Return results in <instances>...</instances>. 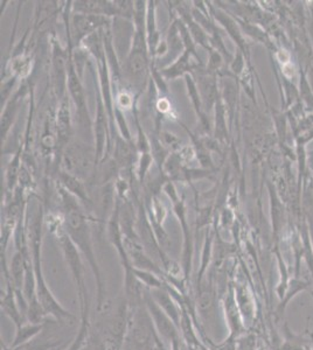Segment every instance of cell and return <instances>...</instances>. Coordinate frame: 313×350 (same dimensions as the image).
Segmentation results:
<instances>
[{
	"label": "cell",
	"mask_w": 313,
	"mask_h": 350,
	"mask_svg": "<svg viewBox=\"0 0 313 350\" xmlns=\"http://www.w3.org/2000/svg\"><path fill=\"white\" fill-rule=\"evenodd\" d=\"M76 8L84 14H94V16L118 13L116 5L115 6L110 5L108 1H79L76 3Z\"/></svg>",
	"instance_id": "12"
},
{
	"label": "cell",
	"mask_w": 313,
	"mask_h": 350,
	"mask_svg": "<svg viewBox=\"0 0 313 350\" xmlns=\"http://www.w3.org/2000/svg\"><path fill=\"white\" fill-rule=\"evenodd\" d=\"M236 350H258L254 334H242L236 338Z\"/></svg>",
	"instance_id": "17"
},
{
	"label": "cell",
	"mask_w": 313,
	"mask_h": 350,
	"mask_svg": "<svg viewBox=\"0 0 313 350\" xmlns=\"http://www.w3.org/2000/svg\"><path fill=\"white\" fill-rule=\"evenodd\" d=\"M55 234L60 245H61V249L64 251V258H66V262H67L68 267H69V270L72 272L73 279H74V283H75L76 292H77V297H79V310L90 308L87 285H86V280H84V267L79 249L73 243L71 237L68 236L67 231L64 229L62 226H59V228L55 230Z\"/></svg>",
	"instance_id": "3"
},
{
	"label": "cell",
	"mask_w": 313,
	"mask_h": 350,
	"mask_svg": "<svg viewBox=\"0 0 313 350\" xmlns=\"http://www.w3.org/2000/svg\"><path fill=\"white\" fill-rule=\"evenodd\" d=\"M284 335L286 341L276 350H305L306 346L310 343L301 335L294 334L286 323L284 325Z\"/></svg>",
	"instance_id": "13"
},
{
	"label": "cell",
	"mask_w": 313,
	"mask_h": 350,
	"mask_svg": "<svg viewBox=\"0 0 313 350\" xmlns=\"http://www.w3.org/2000/svg\"><path fill=\"white\" fill-rule=\"evenodd\" d=\"M143 303L145 305L151 320L153 323L155 329L157 330L159 336L163 338L164 341L170 342L171 345L180 341V335H179V327L175 325V321L165 313V310L155 303V299L152 298L150 290L145 287L143 291Z\"/></svg>",
	"instance_id": "4"
},
{
	"label": "cell",
	"mask_w": 313,
	"mask_h": 350,
	"mask_svg": "<svg viewBox=\"0 0 313 350\" xmlns=\"http://www.w3.org/2000/svg\"><path fill=\"white\" fill-rule=\"evenodd\" d=\"M225 312H226L227 321L229 326L230 335H234L235 338H238L243 334L245 327L241 319V312L238 310V301L235 297V291L233 286L228 288V295L225 298Z\"/></svg>",
	"instance_id": "7"
},
{
	"label": "cell",
	"mask_w": 313,
	"mask_h": 350,
	"mask_svg": "<svg viewBox=\"0 0 313 350\" xmlns=\"http://www.w3.org/2000/svg\"><path fill=\"white\" fill-rule=\"evenodd\" d=\"M64 208L67 211L64 217V229L76 247L79 249V252L87 259L88 264L95 275L96 287H97V310L101 312L103 310L104 304H105V285H104L103 277L94 254L87 219L82 214V211H79L75 201L66 193H64Z\"/></svg>",
	"instance_id": "1"
},
{
	"label": "cell",
	"mask_w": 313,
	"mask_h": 350,
	"mask_svg": "<svg viewBox=\"0 0 313 350\" xmlns=\"http://www.w3.org/2000/svg\"><path fill=\"white\" fill-rule=\"evenodd\" d=\"M107 23V19L102 16H94V14H76L73 21V26L75 29L76 36L79 39L87 36L99 26H103Z\"/></svg>",
	"instance_id": "8"
},
{
	"label": "cell",
	"mask_w": 313,
	"mask_h": 350,
	"mask_svg": "<svg viewBox=\"0 0 313 350\" xmlns=\"http://www.w3.org/2000/svg\"><path fill=\"white\" fill-rule=\"evenodd\" d=\"M32 262L36 279V293L40 304L42 305L48 317H52L56 321H64V319H75L69 310H66L53 295L52 291L49 290L46 279L44 277L42 267H41V256H40V247H41V226L39 221L34 223L32 230Z\"/></svg>",
	"instance_id": "2"
},
{
	"label": "cell",
	"mask_w": 313,
	"mask_h": 350,
	"mask_svg": "<svg viewBox=\"0 0 313 350\" xmlns=\"http://www.w3.org/2000/svg\"><path fill=\"white\" fill-rule=\"evenodd\" d=\"M61 178H62V183L66 185V187L69 189V191H73V193H75L76 196H79V199L86 200V191H84V188L81 183L77 181L76 178L72 176L71 174H68V173H64V174L61 175Z\"/></svg>",
	"instance_id": "16"
},
{
	"label": "cell",
	"mask_w": 313,
	"mask_h": 350,
	"mask_svg": "<svg viewBox=\"0 0 313 350\" xmlns=\"http://www.w3.org/2000/svg\"><path fill=\"white\" fill-rule=\"evenodd\" d=\"M190 49L185 53V55L180 59V60L177 62V64L173 66V67L170 68V69H167L164 72L165 76L168 77V79H173V77H177V76L181 75L184 72H186L187 69L190 68V62H188V54H190ZM193 52V51H192Z\"/></svg>",
	"instance_id": "15"
},
{
	"label": "cell",
	"mask_w": 313,
	"mask_h": 350,
	"mask_svg": "<svg viewBox=\"0 0 313 350\" xmlns=\"http://www.w3.org/2000/svg\"><path fill=\"white\" fill-rule=\"evenodd\" d=\"M47 323H23L21 326L16 327V336L13 340L11 348H16V347L23 346L25 343L32 341L38 335L41 334V332L44 330Z\"/></svg>",
	"instance_id": "9"
},
{
	"label": "cell",
	"mask_w": 313,
	"mask_h": 350,
	"mask_svg": "<svg viewBox=\"0 0 313 350\" xmlns=\"http://www.w3.org/2000/svg\"><path fill=\"white\" fill-rule=\"evenodd\" d=\"M190 350H193V349H190Z\"/></svg>",
	"instance_id": "20"
},
{
	"label": "cell",
	"mask_w": 313,
	"mask_h": 350,
	"mask_svg": "<svg viewBox=\"0 0 313 350\" xmlns=\"http://www.w3.org/2000/svg\"><path fill=\"white\" fill-rule=\"evenodd\" d=\"M311 340H312V342L309 343V345L306 346L305 350H313V333L312 336H311Z\"/></svg>",
	"instance_id": "19"
},
{
	"label": "cell",
	"mask_w": 313,
	"mask_h": 350,
	"mask_svg": "<svg viewBox=\"0 0 313 350\" xmlns=\"http://www.w3.org/2000/svg\"><path fill=\"white\" fill-rule=\"evenodd\" d=\"M0 305H1L3 313L12 320V323L16 325V327L27 323L26 314L20 308L19 301L16 298V288L13 286L12 283H6V290L1 292Z\"/></svg>",
	"instance_id": "6"
},
{
	"label": "cell",
	"mask_w": 313,
	"mask_h": 350,
	"mask_svg": "<svg viewBox=\"0 0 313 350\" xmlns=\"http://www.w3.org/2000/svg\"><path fill=\"white\" fill-rule=\"evenodd\" d=\"M92 329V323H90V310H81V323L79 328L76 333L75 338L73 340L71 346L67 349L64 350H82L86 341H87L89 333Z\"/></svg>",
	"instance_id": "11"
},
{
	"label": "cell",
	"mask_w": 313,
	"mask_h": 350,
	"mask_svg": "<svg viewBox=\"0 0 313 350\" xmlns=\"http://www.w3.org/2000/svg\"><path fill=\"white\" fill-rule=\"evenodd\" d=\"M69 90L72 92L73 98L75 100L76 107H77V113H79V122H87L88 113L86 108V102H84V92L79 84V79L74 72L73 66L69 67Z\"/></svg>",
	"instance_id": "10"
},
{
	"label": "cell",
	"mask_w": 313,
	"mask_h": 350,
	"mask_svg": "<svg viewBox=\"0 0 313 350\" xmlns=\"http://www.w3.org/2000/svg\"><path fill=\"white\" fill-rule=\"evenodd\" d=\"M138 21V29L136 33L135 44L134 49L127 59V72H129L131 79H135L137 83H142L147 74V53L144 49L143 28L142 21Z\"/></svg>",
	"instance_id": "5"
},
{
	"label": "cell",
	"mask_w": 313,
	"mask_h": 350,
	"mask_svg": "<svg viewBox=\"0 0 313 350\" xmlns=\"http://www.w3.org/2000/svg\"><path fill=\"white\" fill-rule=\"evenodd\" d=\"M62 341L58 340H45L42 342H38L36 338L25 343L23 346L16 347V348H11V350H58L60 347H62Z\"/></svg>",
	"instance_id": "14"
},
{
	"label": "cell",
	"mask_w": 313,
	"mask_h": 350,
	"mask_svg": "<svg viewBox=\"0 0 313 350\" xmlns=\"http://www.w3.org/2000/svg\"><path fill=\"white\" fill-rule=\"evenodd\" d=\"M117 159L123 165L130 163L132 160V152H131L130 146L123 142H118L117 144Z\"/></svg>",
	"instance_id": "18"
}]
</instances>
